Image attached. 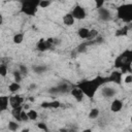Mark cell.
<instances>
[{"label":"cell","mask_w":132,"mask_h":132,"mask_svg":"<svg viewBox=\"0 0 132 132\" xmlns=\"http://www.w3.org/2000/svg\"><path fill=\"white\" fill-rule=\"evenodd\" d=\"M106 81H108L107 77H95L93 79H85L81 80L80 82L77 84L76 87H78L85 94V96H87L88 98H93L98 90L99 87H101L103 84H105Z\"/></svg>","instance_id":"cell-1"},{"label":"cell","mask_w":132,"mask_h":132,"mask_svg":"<svg viewBox=\"0 0 132 132\" xmlns=\"http://www.w3.org/2000/svg\"><path fill=\"white\" fill-rule=\"evenodd\" d=\"M132 63V50H127L122 53L114 61V66L117 68H121L122 72H126L130 70V65Z\"/></svg>","instance_id":"cell-2"},{"label":"cell","mask_w":132,"mask_h":132,"mask_svg":"<svg viewBox=\"0 0 132 132\" xmlns=\"http://www.w3.org/2000/svg\"><path fill=\"white\" fill-rule=\"evenodd\" d=\"M117 16L124 23H132V3H125L117 8Z\"/></svg>","instance_id":"cell-3"},{"label":"cell","mask_w":132,"mask_h":132,"mask_svg":"<svg viewBox=\"0 0 132 132\" xmlns=\"http://www.w3.org/2000/svg\"><path fill=\"white\" fill-rule=\"evenodd\" d=\"M39 7V2L38 1H26L22 3L21 10L27 15L33 16L37 12V9Z\"/></svg>","instance_id":"cell-4"},{"label":"cell","mask_w":132,"mask_h":132,"mask_svg":"<svg viewBox=\"0 0 132 132\" xmlns=\"http://www.w3.org/2000/svg\"><path fill=\"white\" fill-rule=\"evenodd\" d=\"M71 14L73 15V18L75 20H84L86 18V15H87V12H86V10H85V8L82 6L77 4V5H75L73 7V9L71 11Z\"/></svg>","instance_id":"cell-5"},{"label":"cell","mask_w":132,"mask_h":132,"mask_svg":"<svg viewBox=\"0 0 132 132\" xmlns=\"http://www.w3.org/2000/svg\"><path fill=\"white\" fill-rule=\"evenodd\" d=\"M23 102H24V99L20 95L15 94V95H12V96L9 97V104H10V106L12 108H16V107L22 106Z\"/></svg>","instance_id":"cell-6"},{"label":"cell","mask_w":132,"mask_h":132,"mask_svg":"<svg viewBox=\"0 0 132 132\" xmlns=\"http://www.w3.org/2000/svg\"><path fill=\"white\" fill-rule=\"evenodd\" d=\"M122 77H123L122 72H120V71H113V72H111V74L107 77V79H108V81H110V82H114V84H117V85H120V84L122 82Z\"/></svg>","instance_id":"cell-7"},{"label":"cell","mask_w":132,"mask_h":132,"mask_svg":"<svg viewBox=\"0 0 132 132\" xmlns=\"http://www.w3.org/2000/svg\"><path fill=\"white\" fill-rule=\"evenodd\" d=\"M70 88L68 85L66 84H60L59 86H57L56 88L51 89V93H55V94H61V93H66L67 91H69Z\"/></svg>","instance_id":"cell-8"},{"label":"cell","mask_w":132,"mask_h":132,"mask_svg":"<svg viewBox=\"0 0 132 132\" xmlns=\"http://www.w3.org/2000/svg\"><path fill=\"white\" fill-rule=\"evenodd\" d=\"M70 93H71V95L74 97V99H76L77 101H81V100L84 99V97H85L84 92H82L78 87L72 88V89L70 90Z\"/></svg>","instance_id":"cell-9"},{"label":"cell","mask_w":132,"mask_h":132,"mask_svg":"<svg viewBox=\"0 0 132 132\" xmlns=\"http://www.w3.org/2000/svg\"><path fill=\"white\" fill-rule=\"evenodd\" d=\"M101 93L105 98H112L117 94V90L112 87H104L102 89Z\"/></svg>","instance_id":"cell-10"},{"label":"cell","mask_w":132,"mask_h":132,"mask_svg":"<svg viewBox=\"0 0 132 132\" xmlns=\"http://www.w3.org/2000/svg\"><path fill=\"white\" fill-rule=\"evenodd\" d=\"M123 108V101L120 99H114L110 104V110L113 112H119Z\"/></svg>","instance_id":"cell-11"},{"label":"cell","mask_w":132,"mask_h":132,"mask_svg":"<svg viewBox=\"0 0 132 132\" xmlns=\"http://www.w3.org/2000/svg\"><path fill=\"white\" fill-rule=\"evenodd\" d=\"M98 15H99L100 20H102V21H108L110 19V12H109V10L107 8H104V7L98 9Z\"/></svg>","instance_id":"cell-12"},{"label":"cell","mask_w":132,"mask_h":132,"mask_svg":"<svg viewBox=\"0 0 132 132\" xmlns=\"http://www.w3.org/2000/svg\"><path fill=\"white\" fill-rule=\"evenodd\" d=\"M8 103H9V97H8V96H1V97H0V107H1V111H4V110L7 109Z\"/></svg>","instance_id":"cell-13"},{"label":"cell","mask_w":132,"mask_h":132,"mask_svg":"<svg viewBox=\"0 0 132 132\" xmlns=\"http://www.w3.org/2000/svg\"><path fill=\"white\" fill-rule=\"evenodd\" d=\"M23 109H24L23 106H20V107H16V108H12V110H11L12 117H13L18 122H22V120H21V113H22Z\"/></svg>","instance_id":"cell-14"},{"label":"cell","mask_w":132,"mask_h":132,"mask_svg":"<svg viewBox=\"0 0 132 132\" xmlns=\"http://www.w3.org/2000/svg\"><path fill=\"white\" fill-rule=\"evenodd\" d=\"M74 20H75V19L73 18V15L71 14V12L66 13V14L63 16V23H64L66 26H71V25H73Z\"/></svg>","instance_id":"cell-15"},{"label":"cell","mask_w":132,"mask_h":132,"mask_svg":"<svg viewBox=\"0 0 132 132\" xmlns=\"http://www.w3.org/2000/svg\"><path fill=\"white\" fill-rule=\"evenodd\" d=\"M59 106H60V102L57 101V100L41 103V107H43V108H58Z\"/></svg>","instance_id":"cell-16"},{"label":"cell","mask_w":132,"mask_h":132,"mask_svg":"<svg viewBox=\"0 0 132 132\" xmlns=\"http://www.w3.org/2000/svg\"><path fill=\"white\" fill-rule=\"evenodd\" d=\"M89 33H90V30L87 28H79L77 31V34L81 39H88Z\"/></svg>","instance_id":"cell-17"},{"label":"cell","mask_w":132,"mask_h":132,"mask_svg":"<svg viewBox=\"0 0 132 132\" xmlns=\"http://www.w3.org/2000/svg\"><path fill=\"white\" fill-rule=\"evenodd\" d=\"M20 89H21L20 84H19V82H15V81L9 84V86H8V90H9V92H11V93H16Z\"/></svg>","instance_id":"cell-18"},{"label":"cell","mask_w":132,"mask_h":132,"mask_svg":"<svg viewBox=\"0 0 132 132\" xmlns=\"http://www.w3.org/2000/svg\"><path fill=\"white\" fill-rule=\"evenodd\" d=\"M99 113H100L99 109L96 108V107H94V108H92V109L90 110V112H89V118L92 119V120H95V119H97V118L99 117Z\"/></svg>","instance_id":"cell-19"},{"label":"cell","mask_w":132,"mask_h":132,"mask_svg":"<svg viewBox=\"0 0 132 132\" xmlns=\"http://www.w3.org/2000/svg\"><path fill=\"white\" fill-rule=\"evenodd\" d=\"M23 40H24V34L23 33H16L13 36V42L16 44H20Z\"/></svg>","instance_id":"cell-20"},{"label":"cell","mask_w":132,"mask_h":132,"mask_svg":"<svg viewBox=\"0 0 132 132\" xmlns=\"http://www.w3.org/2000/svg\"><path fill=\"white\" fill-rule=\"evenodd\" d=\"M98 36V31L95 30V29H92L90 30V33H89V37H88V40L89 41H94L95 38Z\"/></svg>","instance_id":"cell-21"},{"label":"cell","mask_w":132,"mask_h":132,"mask_svg":"<svg viewBox=\"0 0 132 132\" xmlns=\"http://www.w3.org/2000/svg\"><path fill=\"white\" fill-rule=\"evenodd\" d=\"M27 113H28L29 120H31V121H35V120L38 118V113H37V111H36V110L31 109V110H29Z\"/></svg>","instance_id":"cell-22"},{"label":"cell","mask_w":132,"mask_h":132,"mask_svg":"<svg viewBox=\"0 0 132 132\" xmlns=\"http://www.w3.org/2000/svg\"><path fill=\"white\" fill-rule=\"evenodd\" d=\"M7 127H8V129H9L10 131H16V130L19 129V124H18L16 122L10 121V122H8Z\"/></svg>","instance_id":"cell-23"},{"label":"cell","mask_w":132,"mask_h":132,"mask_svg":"<svg viewBox=\"0 0 132 132\" xmlns=\"http://www.w3.org/2000/svg\"><path fill=\"white\" fill-rule=\"evenodd\" d=\"M127 32H128V27L126 26V27H123V28L119 29V30L117 31L116 35H117V36H123V35H126Z\"/></svg>","instance_id":"cell-24"},{"label":"cell","mask_w":132,"mask_h":132,"mask_svg":"<svg viewBox=\"0 0 132 132\" xmlns=\"http://www.w3.org/2000/svg\"><path fill=\"white\" fill-rule=\"evenodd\" d=\"M33 70L36 73H41V72H44L46 70V67L45 66H41V65H37V66H34L33 67Z\"/></svg>","instance_id":"cell-25"},{"label":"cell","mask_w":132,"mask_h":132,"mask_svg":"<svg viewBox=\"0 0 132 132\" xmlns=\"http://www.w3.org/2000/svg\"><path fill=\"white\" fill-rule=\"evenodd\" d=\"M0 74L2 77H5L7 74V66L5 64H1L0 65Z\"/></svg>","instance_id":"cell-26"},{"label":"cell","mask_w":132,"mask_h":132,"mask_svg":"<svg viewBox=\"0 0 132 132\" xmlns=\"http://www.w3.org/2000/svg\"><path fill=\"white\" fill-rule=\"evenodd\" d=\"M22 73L20 72V71H14L13 72V77H14V81L15 82H19L20 84V81L22 80Z\"/></svg>","instance_id":"cell-27"},{"label":"cell","mask_w":132,"mask_h":132,"mask_svg":"<svg viewBox=\"0 0 132 132\" xmlns=\"http://www.w3.org/2000/svg\"><path fill=\"white\" fill-rule=\"evenodd\" d=\"M50 5H51V2L50 1H44V0L39 1V7H41V8H46Z\"/></svg>","instance_id":"cell-28"},{"label":"cell","mask_w":132,"mask_h":132,"mask_svg":"<svg viewBox=\"0 0 132 132\" xmlns=\"http://www.w3.org/2000/svg\"><path fill=\"white\" fill-rule=\"evenodd\" d=\"M37 127H38L40 130L44 131V132H47V131H48L47 126H46V124H44V123H38V124H37Z\"/></svg>","instance_id":"cell-29"},{"label":"cell","mask_w":132,"mask_h":132,"mask_svg":"<svg viewBox=\"0 0 132 132\" xmlns=\"http://www.w3.org/2000/svg\"><path fill=\"white\" fill-rule=\"evenodd\" d=\"M21 120L24 122H26V121H28L29 120V117H28V113L25 111V109H23V111H22V113H21Z\"/></svg>","instance_id":"cell-30"},{"label":"cell","mask_w":132,"mask_h":132,"mask_svg":"<svg viewBox=\"0 0 132 132\" xmlns=\"http://www.w3.org/2000/svg\"><path fill=\"white\" fill-rule=\"evenodd\" d=\"M23 75H26L27 73H28V69H27V67L25 66V65H21L20 66V70H19Z\"/></svg>","instance_id":"cell-31"},{"label":"cell","mask_w":132,"mask_h":132,"mask_svg":"<svg viewBox=\"0 0 132 132\" xmlns=\"http://www.w3.org/2000/svg\"><path fill=\"white\" fill-rule=\"evenodd\" d=\"M124 81L126 84H132V74H127L124 78Z\"/></svg>","instance_id":"cell-32"},{"label":"cell","mask_w":132,"mask_h":132,"mask_svg":"<svg viewBox=\"0 0 132 132\" xmlns=\"http://www.w3.org/2000/svg\"><path fill=\"white\" fill-rule=\"evenodd\" d=\"M104 5V2L103 1H96V8H102Z\"/></svg>","instance_id":"cell-33"},{"label":"cell","mask_w":132,"mask_h":132,"mask_svg":"<svg viewBox=\"0 0 132 132\" xmlns=\"http://www.w3.org/2000/svg\"><path fill=\"white\" fill-rule=\"evenodd\" d=\"M60 132H68V129H65V128H62V129H60Z\"/></svg>","instance_id":"cell-34"},{"label":"cell","mask_w":132,"mask_h":132,"mask_svg":"<svg viewBox=\"0 0 132 132\" xmlns=\"http://www.w3.org/2000/svg\"><path fill=\"white\" fill-rule=\"evenodd\" d=\"M81 132H93L91 129H85V130H82Z\"/></svg>","instance_id":"cell-35"},{"label":"cell","mask_w":132,"mask_h":132,"mask_svg":"<svg viewBox=\"0 0 132 132\" xmlns=\"http://www.w3.org/2000/svg\"><path fill=\"white\" fill-rule=\"evenodd\" d=\"M22 132H29V129H28V128H26V129H23V130H22Z\"/></svg>","instance_id":"cell-36"},{"label":"cell","mask_w":132,"mask_h":132,"mask_svg":"<svg viewBox=\"0 0 132 132\" xmlns=\"http://www.w3.org/2000/svg\"><path fill=\"white\" fill-rule=\"evenodd\" d=\"M131 122H132V118H131Z\"/></svg>","instance_id":"cell-37"},{"label":"cell","mask_w":132,"mask_h":132,"mask_svg":"<svg viewBox=\"0 0 132 132\" xmlns=\"http://www.w3.org/2000/svg\"><path fill=\"white\" fill-rule=\"evenodd\" d=\"M131 132H132V131H131Z\"/></svg>","instance_id":"cell-38"}]
</instances>
